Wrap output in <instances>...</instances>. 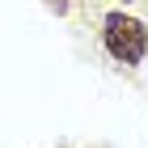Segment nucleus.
Instances as JSON below:
<instances>
[{
  "label": "nucleus",
  "instance_id": "obj_1",
  "mask_svg": "<svg viewBox=\"0 0 148 148\" xmlns=\"http://www.w3.org/2000/svg\"><path fill=\"white\" fill-rule=\"evenodd\" d=\"M102 42H106V51H110V59L136 68V64H144V55H148V25L136 21V17H127V13H106Z\"/></svg>",
  "mask_w": 148,
  "mask_h": 148
}]
</instances>
